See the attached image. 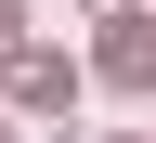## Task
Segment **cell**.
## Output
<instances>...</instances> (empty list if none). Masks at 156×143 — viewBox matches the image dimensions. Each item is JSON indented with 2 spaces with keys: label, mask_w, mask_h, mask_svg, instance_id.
Returning <instances> with one entry per match:
<instances>
[{
  "label": "cell",
  "mask_w": 156,
  "mask_h": 143,
  "mask_svg": "<svg viewBox=\"0 0 156 143\" xmlns=\"http://www.w3.org/2000/svg\"><path fill=\"white\" fill-rule=\"evenodd\" d=\"M13 104H26V117H65L78 104V65H65V52H13Z\"/></svg>",
  "instance_id": "obj_1"
},
{
  "label": "cell",
  "mask_w": 156,
  "mask_h": 143,
  "mask_svg": "<svg viewBox=\"0 0 156 143\" xmlns=\"http://www.w3.org/2000/svg\"><path fill=\"white\" fill-rule=\"evenodd\" d=\"M104 78H117V91H156V26H117L104 39Z\"/></svg>",
  "instance_id": "obj_2"
},
{
  "label": "cell",
  "mask_w": 156,
  "mask_h": 143,
  "mask_svg": "<svg viewBox=\"0 0 156 143\" xmlns=\"http://www.w3.org/2000/svg\"><path fill=\"white\" fill-rule=\"evenodd\" d=\"M0 52H26V0H0Z\"/></svg>",
  "instance_id": "obj_3"
}]
</instances>
